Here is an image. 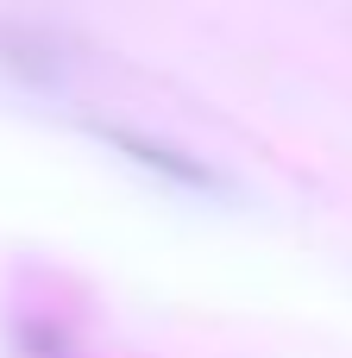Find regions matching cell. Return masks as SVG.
<instances>
[{
  "instance_id": "obj_1",
  "label": "cell",
  "mask_w": 352,
  "mask_h": 358,
  "mask_svg": "<svg viewBox=\"0 0 352 358\" xmlns=\"http://www.w3.org/2000/svg\"><path fill=\"white\" fill-rule=\"evenodd\" d=\"M101 138H107L113 151H126L139 170H151V176H164L170 189H183V195H202V201H227V195H233V182H227L208 157H195V151H183V145H164V138H145V132H126V126H101Z\"/></svg>"
},
{
  "instance_id": "obj_2",
  "label": "cell",
  "mask_w": 352,
  "mask_h": 358,
  "mask_svg": "<svg viewBox=\"0 0 352 358\" xmlns=\"http://www.w3.org/2000/svg\"><path fill=\"white\" fill-rule=\"evenodd\" d=\"M0 69L19 76L31 94H69V82H76L69 44L50 38V31H38V25H6L0 31Z\"/></svg>"
}]
</instances>
